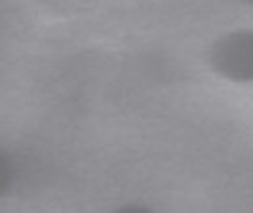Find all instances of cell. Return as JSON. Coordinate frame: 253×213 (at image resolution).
I'll return each instance as SVG.
<instances>
[{"mask_svg":"<svg viewBox=\"0 0 253 213\" xmlns=\"http://www.w3.org/2000/svg\"><path fill=\"white\" fill-rule=\"evenodd\" d=\"M213 66L232 81H253V33H230L213 48Z\"/></svg>","mask_w":253,"mask_h":213,"instance_id":"6da1fadb","label":"cell"},{"mask_svg":"<svg viewBox=\"0 0 253 213\" xmlns=\"http://www.w3.org/2000/svg\"><path fill=\"white\" fill-rule=\"evenodd\" d=\"M248 2H252V4H253V0H248Z\"/></svg>","mask_w":253,"mask_h":213,"instance_id":"7a4b0ae2","label":"cell"}]
</instances>
